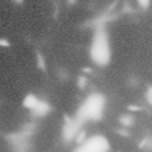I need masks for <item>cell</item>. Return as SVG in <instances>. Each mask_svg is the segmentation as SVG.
<instances>
[{
	"label": "cell",
	"instance_id": "6da1fadb",
	"mask_svg": "<svg viewBox=\"0 0 152 152\" xmlns=\"http://www.w3.org/2000/svg\"><path fill=\"white\" fill-rule=\"evenodd\" d=\"M90 53L93 61L100 65L108 63L110 57L108 38L105 31L99 28L94 35Z\"/></svg>",
	"mask_w": 152,
	"mask_h": 152
},
{
	"label": "cell",
	"instance_id": "7a4b0ae2",
	"mask_svg": "<svg viewBox=\"0 0 152 152\" xmlns=\"http://www.w3.org/2000/svg\"><path fill=\"white\" fill-rule=\"evenodd\" d=\"M104 106L103 97L99 94H93L80 106L76 118L81 123L86 120L98 119L102 115Z\"/></svg>",
	"mask_w": 152,
	"mask_h": 152
},
{
	"label": "cell",
	"instance_id": "3957f363",
	"mask_svg": "<svg viewBox=\"0 0 152 152\" xmlns=\"http://www.w3.org/2000/svg\"><path fill=\"white\" fill-rule=\"evenodd\" d=\"M109 144L107 139L101 135H94L85 139L74 152H107Z\"/></svg>",
	"mask_w": 152,
	"mask_h": 152
},
{
	"label": "cell",
	"instance_id": "277c9868",
	"mask_svg": "<svg viewBox=\"0 0 152 152\" xmlns=\"http://www.w3.org/2000/svg\"><path fill=\"white\" fill-rule=\"evenodd\" d=\"M49 109L50 107L46 102L38 99L31 110L35 115L42 116L48 112Z\"/></svg>",
	"mask_w": 152,
	"mask_h": 152
},
{
	"label": "cell",
	"instance_id": "5b68a950",
	"mask_svg": "<svg viewBox=\"0 0 152 152\" xmlns=\"http://www.w3.org/2000/svg\"><path fill=\"white\" fill-rule=\"evenodd\" d=\"M139 5H140L142 8L144 9H146L149 6L150 4V2L148 0H141L138 1Z\"/></svg>",
	"mask_w": 152,
	"mask_h": 152
},
{
	"label": "cell",
	"instance_id": "8992f818",
	"mask_svg": "<svg viewBox=\"0 0 152 152\" xmlns=\"http://www.w3.org/2000/svg\"><path fill=\"white\" fill-rule=\"evenodd\" d=\"M147 99L150 103L152 104V88H149L147 91Z\"/></svg>",
	"mask_w": 152,
	"mask_h": 152
}]
</instances>
